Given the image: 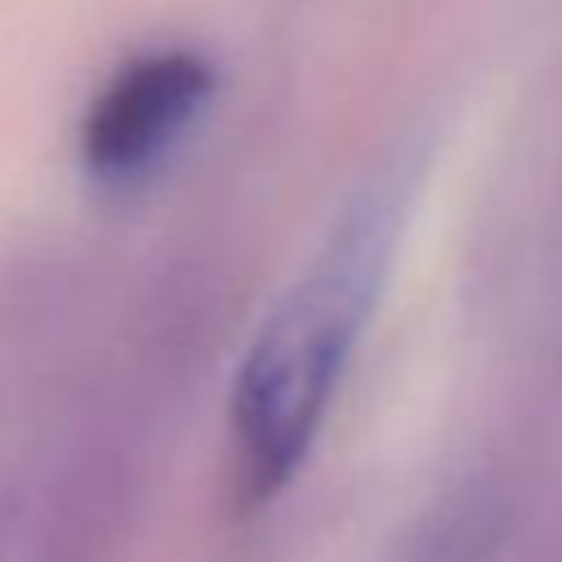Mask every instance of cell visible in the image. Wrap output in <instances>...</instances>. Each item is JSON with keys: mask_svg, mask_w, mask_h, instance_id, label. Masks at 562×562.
Returning a JSON list of instances; mask_svg holds the SVG:
<instances>
[{"mask_svg": "<svg viewBox=\"0 0 562 562\" xmlns=\"http://www.w3.org/2000/svg\"><path fill=\"white\" fill-rule=\"evenodd\" d=\"M395 193L391 180L364 189L255 329L228 391L237 505H268L307 461L386 277L400 224Z\"/></svg>", "mask_w": 562, "mask_h": 562, "instance_id": "obj_1", "label": "cell"}, {"mask_svg": "<svg viewBox=\"0 0 562 562\" xmlns=\"http://www.w3.org/2000/svg\"><path fill=\"white\" fill-rule=\"evenodd\" d=\"M215 97V66L202 48L158 44L119 61L79 119V167L101 189L149 180L198 127Z\"/></svg>", "mask_w": 562, "mask_h": 562, "instance_id": "obj_2", "label": "cell"}]
</instances>
